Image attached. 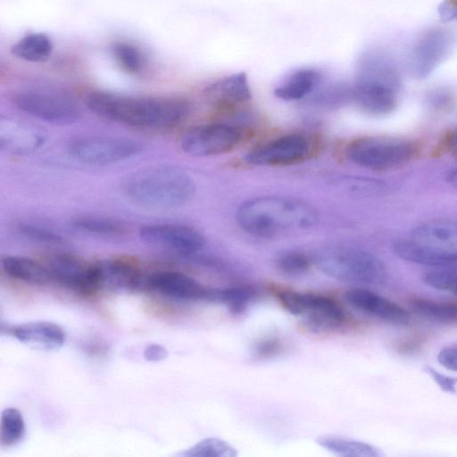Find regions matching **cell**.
I'll list each match as a JSON object with an SVG mask.
<instances>
[{
    "label": "cell",
    "instance_id": "cell-1",
    "mask_svg": "<svg viewBox=\"0 0 457 457\" xmlns=\"http://www.w3.org/2000/svg\"><path fill=\"white\" fill-rule=\"evenodd\" d=\"M90 111L106 120L152 131L171 129L190 112L187 101L174 96H127L92 91L86 97Z\"/></svg>",
    "mask_w": 457,
    "mask_h": 457
},
{
    "label": "cell",
    "instance_id": "cell-2",
    "mask_svg": "<svg viewBox=\"0 0 457 457\" xmlns=\"http://www.w3.org/2000/svg\"><path fill=\"white\" fill-rule=\"evenodd\" d=\"M239 227L262 238H276L314 227L319 214L311 204L294 197L267 195L242 204L236 214Z\"/></svg>",
    "mask_w": 457,
    "mask_h": 457
},
{
    "label": "cell",
    "instance_id": "cell-3",
    "mask_svg": "<svg viewBox=\"0 0 457 457\" xmlns=\"http://www.w3.org/2000/svg\"><path fill=\"white\" fill-rule=\"evenodd\" d=\"M123 190L134 203L152 209L179 207L193 197L195 190L192 178L173 166H152L130 174Z\"/></svg>",
    "mask_w": 457,
    "mask_h": 457
},
{
    "label": "cell",
    "instance_id": "cell-4",
    "mask_svg": "<svg viewBox=\"0 0 457 457\" xmlns=\"http://www.w3.org/2000/svg\"><path fill=\"white\" fill-rule=\"evenodd\" d=\"M312 260L324 274L343 282L375 286L386 279L382 261L359 248L328 245L317 250Z\"/></svg>",
    "mask_w": 457,
    "mask_h": 457
},
{
    "label": "cell",
    "instance_id": "cell-5",
    "mask_svg": "<svg viewBox=\"0 0 457 457\" xmlns=\"http://www.w3.org/2000/svg\"><path fill=\"white\" fill-rule=\"evenodd\" d=\"M413 145L406 140L388 137H365L349 143L345 155L353 163L375 170H389L410 161Z\"/></svg>",
    "mask_w": 457,
    "mask_h": 457
},
{
    "label": "cell",
    "instance_id": "cell-6",
    "mask_svg": "<svg viewBox=\"0 0 457 457\" xmlns=\"http://www.w3.org/2000/svg\"><path fill=\"white\" fill-rule=\"evenodd\" d=\"M410 238L421 264L447 267L457 263V222L428 221L416 227Z\"/></svg>",
    "mask_w": 457,
    "mask_h": 457
},
{
    "label": "cell",
    "instance_id": "cell-7",
    "mask_svg": "<svg viewBox=\"0 0 457 457\" xmlns=\"http://www.w3.org/2000/svg\"><path fill=\"white\" fill-rule=\"evenodd\" d=\"M278 299L287 312L301 317L305 327L313 332L334 330L345 321L344 310L329 297L283 291Z\"/></svg>",
    "mask_w": 457,
    "mask_h": 457
},
{
    "label": "cell",
    "instance_id": "cell-8",
    "mask_svg": "<svg viewBox=\"0 0 457 457\" xmlns=\"http://www.w3.org/2000/svg\"><path fill=\"white\" fill-rule=\"evenodd\" d=\"M457 43L452 29L435 27L416 39L408 55V70L417 79L428 77L450 55Z\"/></svg>",
    "mask_w": 457,
    "mask_h": 457
},
{
    "label": "cell",
    "instance_id": "cell-9",
    "mask_svg": "<svg viewBox=\"0 0 457 457\" xmlns=\"http://www.w3.org/2000/svg\"><path fill=\"white\" fill-rule=\"evenodd\" d=\"M12 102L23 112L56 125L75 123L81 116L77 104L59 93L22 90L14 94Z\"/></svg>",
    "mask_w": 457,
    "mask_h": 457
},
{
    "label": "cell",
    "instance_id": "cell-10",
    "mask_svg": "<svg viewBox=\"0 0 457 457\" xmlns=\"http://www.w3.org/2000/svg\"><path fill=\"white\" fill-rule=\"evenodd\" d=\"M244 138L241 128L226 123H207L193 127L181 137L179 145L187 154L208 157L228 153Z\"/></svg>",
    "mask_w": 457,
    "mask_h": 457
},
{
    "label": "cell",
    "instance_id": "cell-11",
    "mask_svg": "<svg viewBox=\"0 0 457 457\" xmlns=\"http://www.w3.org/2000/svg\"><path fill=\"white\" fill-rule=\"evenodd\" d=\"M313 151L312 137L303 133H290L254 147L245 160L257 166H287L309 159Z\"/></svg>",
    "mask_w": 457,
    "mask_h": 457
},
{
    "label": "cell",
    "instance_id": "cell-12",
    "mask_svg": "<svg viewBox=\"0 0 457 457\" xmlns=\"http://www.w3.org/2000/svg\"><path fill=\"white\" fill-rule=\"evenodd\" d=\"M68 150L73 158L81 162L107 165L134 156L141 151V145L121 137H83L71 140Z\"/></svg>",
    "mask_w": 457,
    "mask_h": 457
},
{
    "label": "cell",
    "instance_id": "cell-13",
    "mask_svg": "<svg viewBox=\"0 0 457 457\" xmlns=\"http://www.w3.org/2000/svg\"><path fill=\"white\" fill-rule=\"evenodd\" d=\"M47 268L53 280L81 294H92L104 286L101 262H86L73 255L52 256Z\"/></svg>",
    "mask_w": 457,
    "mask_h": 457
},
{
    "label": "cell",
    "instance_id": "cell-14",
    "mask_svg": "<svg viewBox=\"0 0 457 457\" xmlns=\"http://www.w3.org/2000/svg\"><path fill=\"white\" fill-rule=\"evenodd\" d=\"M139 236L145 243L179 254L199 252L204 238L195 228L181 224H151L143 226Z\"/></svg>",
    "mask_w": 457,
    "mask_h": 457
},
{
    "label": "cell",
    "instance_id": "cell-15",
    "mask_svg": "<svg viewBox=\"0 0 457 457\" xmlns=\"http://www.w3.org/2000/svg\"><path fill=\"white\" fill-rule=\"evenodd\" d=\"M355 82L375 85L399 93L402 75L390 54L379 48H372L359 56Z\"/></svg>",
    "mask_w": 457,
    "mask_h": 457
},
{
    "label": "cell",
    "instance_id": "cell-16",
    "mask_svg": "<svg viewBox=\"0 0 457 457\" xmlns=\"http://www.w3.org/2000/svg\"><path fill=\"white\" fill-rule=\"evenodd\" d=\"M144 285L159 294L180 300L206 299L208 289L178 271H156L145 278Z\"/></svg>",
    "mask_w": 457,
    "mask_h": 457
},
{
    "label": "cell",
    "instance_id": "cell-17",
    "mask_svg": "<svg viewBox=\"0 0 457 457\" xmlns=\"http://www.w3.org/2000/svg\"><path fill=\"white\" fill-rule=\"evenodd\" d=\"M346 301L357 310L395 325L409 321L407 312L397 303L365 288H352L345 292Z\"/></svg>",
    "mask_w": 457,
    "mask_h": 457
},
{
    "label": "cell",
    "instance_id": "cell-18",
    "mask_svg": "<svg viewBox=\"0 0 457 457\" xmlns=\"http://www.w3.org/2000/svg\"><path fill=\"white\" fill-rule=\"evenodd\" d=\"M46 139V131L34 124L16 120H2L0 123V146L12 154H27Z\"/></svg>",
    "mask_w": 457,
    "mask_h": 457
},
{
    "label": "cell",
    "instance_id": "cell-19",
    "mask_svg": "<svg viewBox=\"0 0 457 457\" xmlns=\"http://www.w3.org/2000/svg\"><path fill=\"white\" fill-rule=\"evenodd\" d=\"M204 96L211 104L220 109L236 107L252 97L245 72L234 73L215 81L205 88Z\"/></svg>",
    "mask_w": 457,
    "mask_h": 457
},
{
    "label": "cell",
    "instance_id": "cell-20",
    "mask_svg": "<svg viewBox=\"0 0 457 457\" xmlns=\"http://www.w3.org/2000/svg\"><path fill=\"white\" fill-rule=\"evenodd\" d=\"M13 337L27 346L41 350H56L62 346L65 333L55 323L31 321L17 325L12 329Z\"/></svg>",
    "mask_w": 457,
    "mask_h": 457
},
{
    "label": "cell",
    "instance_id": "cell-21",
    "mask_svg": "<svg viewBox=\"0 0 457 457\" xmlns=\"http://www.w3.org/2000/svg\"><path fill=\"white\" fill-rule=\"evenodd\" d=\"M351 99L367 113L385 115L395 109L398 92L375 85L354 82L351 88Z\"/></svg>",
    "mask_w": 457,
    "mask_h": 457
},
{
    "label": "cell",
    "instance_id": "cell-22",
    "mask_svg": "<svg viewBox=\"0 0 457 457\" xmlns=\"http://www.w3.org/2000/svg\"><path fill=\"white\" fill-rule=\"evenodd\" d=\"M322 74L315 68H300L289 74L274 90L284 101H296L309 96L321 82Z\"/></svg>",
    "mask_w": 457,
    "mask_h": 457
},
{
    "label": "cell",
    "instance_id": "cell-23",
    "mask_svg": "<svg viewBox=\"0 0 457 457\" xmlns=\"http://www.w3.org/2000/svg\"><path fill=\"white\" fill-rule=\"evenodd\" d=\"M1 265L8 276L29 284L45 285L53 280L46 265L28 257L5 255Z\"/></svg>",
    "mask_w": 457,
    "mask_h": 457
},
{
    "label": "cell",
    "instance_id": "cell-24",
    "mask_svg": "<svg viewBox=\"0 0 457 457\" xmlns=\"http://www.w3.org/2000/svg\"><path fill=\"white\" fill-rule=\"evenodd\" d=\"M104 286L118 287H140L145 282L141 270L134 263L124 260L100 262Z\"/></svg>",
    "mask_w": 457,
    "mask_h": 457
},
{
    "label": "cell",
    "instance_id": "cell-25",
    "mask_svg": "<svg viewBox=\"0 0 457 457\" xmlns=\"http://www.w3.org/2000/svg\"><path fill=\"white\" fill-rule=\"evenodd\" d=\"M53 52L50 37L42 32L29 33L16 42L11 53L17 58L31 62L46 61Z\"/></svg>",
    "mask_w": 457,
    "mask_h": 457
},
{
    "label": "cell",
    "instance_id": "cell-26",
    "mask_svg": "<svg viewBox=\"0 0 457 457\" xmlns=\"http://www.w3.org/2000/svg\"><path fill=\"white\" fill-rule=\"evenodd\" d=\"M72 227L84 233L107 238L121 237L128 233L124 221L101 216L78 217L72 220Z\"/></svg>",
    "mask_w": 457,
    "mask_h": 457
},
{
    "label": "cell",
    "instance_id": "cell-27",
    "mask_svg": "<svg viewBox=\"0 0 457 457\" xmlns=\"http://www.w3.org/2000/svg\"><path fill=\"white\" fill-rule=\"evenodd\" d=\"M317 444L328 452L345 457H379V449L368 443L341 436H321Z\"/></svg>",
    "mask_w": 457,
    "mask_h": 457
},
{
    "label": "cell",
    "instance_id": "cell-28",
    "mask_svg": "<svg viewBox=\"0 0 457 457\" xmlns=\"http://www.w3.org/2000/svg\"><path fill=\"white\" fill-rule=\"evenodd\" d=\"M111 52L118 66L129 74L141 72L146 64L145 54L131 43L114 42L111 46Z\"/></svg>",
    "mask_w": 457,
    "mask_h": 457
},
{
    "label": "cell",
    "instance_id": "cell-29",
    "mask_svg": "<svg viewBox=\"0 0 457 457\" xmlns=\"http://www.w3.org/2000/svg\"><path fill=\"white\" fill-rule=\"evenodd\" d=\"M411 309L420 316L438 321H454L457 320V304L423 298L411 301Z\"/></svg>",
    "mask_w": 457,
    "mask_h": 457
},
{
    "label": "cell",
    "instance_id": "cell-30",
    "mask_svg": "<svg viewBox=\"0 0 457 457\" xmlns=\"http://www.w3.org/2000/svg\"><path fill=\"white\" fill-rule=\"evenodd\" d=\"M25 430V422L19 410L6 408L2 411L0 425L1 446L10 447L15 445L24 437Z\"/></svg>",
    "mask_w": 457,
    "mask_h": 457
},
{
    "label": "cell",
    "instance_id": "cell-31",
    "mask_svg": "<svg viewBox=\"0 0 457 457\" xmlns=\"http://www.w3.org/2000/svg\"><path fill=\"white\" fill-rule=\"evenodd\" d=\"M236 449L227 442L216 438H204L188 449L179 453L183 457H235Z\"/></svg>",
    "mask_w": 457,
    "mask_h": 457
},
{
    "label": "cell",
    "instance_id": "cell-32",
    "mask_svg": "<svg viewBox=\"0 0 457 457\" xmlns=\"http://www.w3.org/2000/svg\"><path fill=\"white\" fill-rule=\"evenodd\" d=\"M254 292L249 287H237L226 289H208L207 300L222 303L233 312H240L253 297Z\"/></svg>",
    "mask_w": 457,
    "mask_h": 457
},
{
    "label": "cell",
    "instance_id": "cell-33",
    "mask_svg": "<svg viewBox=\"0 0 457 457\" xmlns=\"http://www.w3.org/2000/svg\"><path fill=\"white\" fill-rule=\"evenodd\" d=\"M312 262V258L307 253L295 250L285 252L277 259L278 269L291 275L305 273L309 270Z\"/></svg>",
    "mask_w": 457,
    "mask_h": 457
},
{
    "label": "cell",
    "instance_id": "cell-34",
    "mask_svg": "<svg viewBox=\"0 0 457 457\" xmlns=\"http://www.w3.org/2000/svg\"><path fill=\"white\" fill-rule=\"evenodd\" d=\"M423 282L428 287L457 295V271L436 270L425 273Z\"/></svg>",
    "mask_w": 457,
    "mask_h": 457
},
{
    "label": "cell",
    "instance_id": "cell-35",
    "mask_svg": "<svg viewBox=\"0 0 457 457\" xmlns=\"http://www.w3.org/2000/svg\"><path fill=\"white\" fill-rule=\"evenodd\" d=\"M20 232L28 238L47 245H61L62 237L54 231L36 224H21Z\"/></svg>",
    "mask_w": 457,
    "mask_h": 457
},
{
    "label": "cell",
    "instance_id": "cell-36",
    "mask_svg": "<svg viewBox=\"0 0 457 457\" xmlns=\"http://www.w3.org/2000/svg\"><path fill=\"white\" fill-rule=\"evenodd\" d=\"M427 100L433 108L444 110L454 104L457 95L449 87H438L428 93Z\"/></svg>",
    "mask_w": 457,
    "mask_h": 457
},
{
    "label": "cell",
    "instance_id": "cell-37",
    "mask_svg": "<svg viewBox=\"0 0 457 457\" xmlns=\"http://www.w3.org/2000/svg\"><path fill=\"white\" fill-rule=\"evenodd\" d=\"M437 361L445 369L457 371V345L442 348L437 354Z\"/></svg>",
    "mask_w": 457,
    "mask_h": 457
},
{
    "label": "cell",
    "instance_id": "cell-38",
    "mask_svg": "<svg viewBox=\"0 0 457 457\" xmlns=\"http://www.w3.org/2000/svg\"><path fill=\"white\" fill-rule=\"evenodd\" d=\"M425 371L432 378V379L447 393H454L457 384V378L446 376L435 370L433 368L427 366Z\"/></svg>",
    "mask_w": 457,
    "mask_h": 457
},
{
    "label": "cell",
    "instance_id": "cell-39",
    "mask_svg": "<svg viewBox=\"0 0 457 457\" xmlns=\"http://www.w3.org/2000/svg\"><path fill=\"white\" fill-rule=\"evenodd\" d=\"M437 13L443 22L457 21V0H442Z\"/></svg>",
    "mask_w": 457,
    "mask_h": 457
},
{
    "label": "cell",
    "instance_id": "cell-40",
    "mask_svg": "<svg viewBox=\"0 0 457 457\" xmlns=\"http://www.w3.org/2000/svg\"><path fill=\"white\" fill-rule=\"evenodd\" d=\"M168 350L158 344L148 345L144 350V357L148 361H160L167 358Z\"/></svg>",
    "mask_w": 457,
    "mask_h": 457
},
{
    "label": "cell",
    "instance_id": "cell-41",
    "mask_svg": "<svg viewBox=\"0 0 457 457\" xmlns=\"http://www.w3.org/2000/svg\"><path fill=\"white\" fill-rule=\"evenodd\" d=\"M279 348V345L275 340H266L258 345L256 352L261 356H270L275 353Z\"/></svg>",
    "mask_w": 457,
    "mask_h": 457
},
{
    "label": "cell",
    "instance_id": "cell-42",
    "mask_svg": "<svg viewBox=\"0 0 457 457\" xmlns=\"http://www.w3.org/2000/svg\"><path fill=\"white\" fill-rule=\"evenodd\" d=\"M445 144L451 153L457 154V129L447 135Z\"/></svg>",
    "mask_w": 457,
    "mask_h": 457
},
{
    "label": "cell",
    "instance_id": "cell-43",
    "mask_svg": "<svg viewBox=\"0 0 457 457\" xmlns=\"http://www.w3.org/2000/svg\"><path fill=\"white\" fill-rule=\"evenodd\" d=\"M447 181L453 187L457 188V169L453 170L448 173Z\"/></svg>",
    "mask_w": 457,
    "mask_h": 457
}]
</instances>
